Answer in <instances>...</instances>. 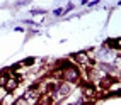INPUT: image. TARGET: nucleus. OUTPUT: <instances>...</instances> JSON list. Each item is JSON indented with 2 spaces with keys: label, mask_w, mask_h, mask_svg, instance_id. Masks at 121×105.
Segmentation results:
<instances>
[{
  "label": "nucleus",
  "mask_w": 121,
  "mask_h": 105,
  "mask_svg": "<svg viewBox=\"0 0 121 105\" xmlns=\"http://www.w3.org/2000/svg\"><path fill=\"white\" fill-rule=\"evenodd\" d=\"M70 85L68 83H58L55 86V90L51 92V98H53V103H58L61 102L63 98H67V97L70 95Z\"/></svg>",
  "instance_id": "obj_1"
},
{
  "label": "nucleus",
  "mask_w": 121,
  "mask_h": 105,
  "mask_svg": "<svg viewBox=\"0 0 121 105\" xmlns=\"http://www.w3.org/2000/svg\"><path fill=\"white\" fill-rule=\"evenodd\" d=\"M61 76H63V80H65V83H73V82H78L80 73H78L77 66H72V68L63 70L61 71Z\"/></svg>",
  "instance_id": "obj_2"
},
{
  "label": "nucleus",
  "mask_w": 121,
  "mask_h": 105,
  "mask_svg": "<svg viewBox=\"0 0 121 105\" xmlns=\"http://www.w3.org/2000/svg\"><path fill=\"white\" fill-rule=\"evenodd\" d=\"M72 58H73L78 64H82L84 68H87V70H91V68H94L95 66V63L89 58V54L87 53H77L75 56H72Z\"/></svg>",
  "instance_id": "obj_3"
},
{
  "label": "nucleus",
  "mask_w": 121,
  "mask_h": 105,
  "mask_svg": "<svg viewBox=\"0 0 121 105\" xmlns=\"http://www.w3.org/2000/svg\"><path fill=\"white\" fill-rule=\"evenodd\" d=\"M38 98H39V93H38V90H36V86L29 88V90L26 92V95H24V100H26L29 105L38 103Z\"/></svg>",
  "instance_id": "obj_4"
},
{
  "label": "nucleus",
  "mask_w": 121,
  "mask_h": 105,
  "mask_svg": "<svg viewBox=\"0 0 121 105\" xmlns=\"http://www.w3.org/2000/svg\"><path fill=\"white\" fill-rule=\"evenodd\" d=\"M21 82H22V78H21V76H10L9 80H7V83H5V90L9 92V93L15 92Z\"/></svg>",
  "instance_id": "obj_5"
},
{
  "label": "nucleus",
  "mask_w": 121,
  "mask_h": 105,
  "mask_svg": "<svg viewBox=\"0 0 121 105\" xmlns=\"http://www.w3.org/2000/svg\"><path fill=\"white\" fill-rule=\"evenodd\" d=\"M82 92H84V98H85V100H92L94 97L97 95V93H95V88H94L92 85H89V83H85V85L82 86Z\"/></svg>",
  "instance_id": "obj_6"
},
{
  "label": "nucleus",
  "mask_w": 121,
  "mask_h": 105,
  "mask_svg": "<svg viewBox=\"0 0 121 105\" xmlns=\"http://www.w3.org/2000/svg\"><path fill=\"white\" fill-rule=\"evenodd\" d=\"M9 78H10V73H7V71L0 73V88L5 86V83H7V80H9Z\"/></svg>",
  "instance_id": "obj_7"
},
{
  "label": "nucleus",
  "mask_w": 121,
  "mask_h": 105,
  "mask_svg": "<svg viewBox=\"0 0 121 105\" xmlns=\"http://www.w3.org/2000/svg\"><path fill=\"white\" fill-rule=\"evenodd\" d=\"M108 46L111 49H118L119 51V39H109L108 41Z\"/></svg>",
  "instance_id": "obj_8"
},
{
  "label": "nucleus",
  "mask_w": 121,
  "mask_h": 105,
  "mask_svg": "<svg viewBox=\"0 0 121 105\" xmlns=\"http://www.w3.org/2000/svg\"><path fill=\"white\" fill-rule=\"evenodd\" d=\"M7 95H9V92L5 90V86H2V88H0V103H2V100L5 98Z\"/></svg>",
  "instance_id": "obj_9"
},
{
  "label": "nucleus",
  "mask_w": 121,
  "mask_h": 105,
  "mask_svg": "<svg viewBox=\"0 0 121 105\" xmlns=\"http://www.w3.org/2000/svg\"><path fill=\"white\" fill-rule=\"evenodd\" d=\"M14 105H29V103L24 100V97H22V98H15L14 100Z\"/></svg>",
  "instance_id": "obj_10"
},
{
  "label": "nucleus",
  "mask_w": 121,
  "mask_h": 105,
  "mask_svg": "<svg viewBox=\"0 0 121 105\" xmlns=\"http://www.w3.org/2000/svg\"><path fill=\"white\" fill-rule=\"evenodd\" d=\"M33 63H34V58H27L26 61H24V64H26V66H31Z\"/></svg>",
  "instance_id": "obj_11"
}]
</instances>
